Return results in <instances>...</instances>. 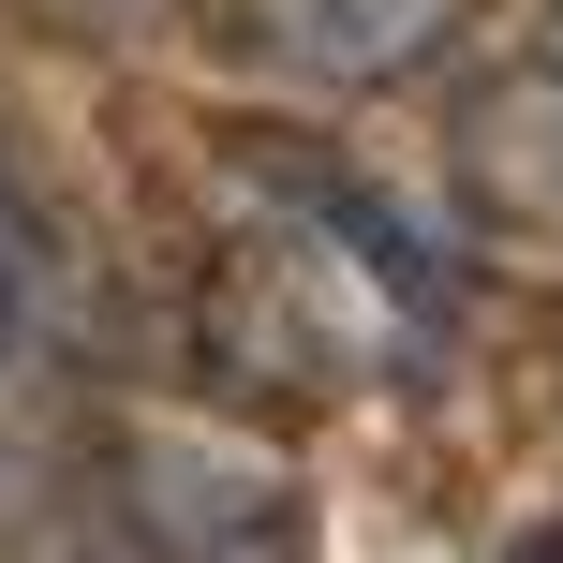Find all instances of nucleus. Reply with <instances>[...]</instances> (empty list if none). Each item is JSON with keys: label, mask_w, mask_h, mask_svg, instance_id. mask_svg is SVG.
Listing matches in <instances>:
<instances>
[{"label": "nucleus", "mask_w": 563, "mask_h": 563, "mask_svg": "<svg viewBox=\"0 0 563 563\" xmlns=\"http://www.w3.org/2000/svg\"><path fill=\"white\" fill-rule=\"evenodd\" d=\"M208 327L253 386H371L430 341V282L386 238V208L297 164H238V223L208 267Z\"/></svg>", "instance_id": "obj_1"}, {"label": "nucleus", "mask_w": 563, "mask_h": 563, "mask_svg": "<svg viewBox=\"0 0 563 563\" xmlns=\"http://www.w3.org/2000/svg\"><path fill=\"white\" fill-rule=\"evenodd\" d=\"M119 549L134 563H297V489L253 445L208 430H148L119 460Z\"/></svg>", "instance_id": "obj_2"}, {"label": "nucleus", "mask_w": 563, "mask_h": 563, "mask_svg": "<svg viewBox=\"0 0 563 563\" xmlns=\"http://www.w3.org/2000/svg\"><path fill=\"white\" fill-rule=\"evenodd\" d=\"M475 0H238L253 59H282L297 89H400L416 59H445V30Z\"/></svg>", "instance_id": "obj_3"}, {"label": "nucleus", "mask_w": 563, "mask_h": 563, "mask_svg": "<svg viewBox=\"0 0 563 563\" xmlns=\"http://www.w3.org/2000/svg\"><path fill=\"white\" fill-rule=\"evenodd\" d=\"M30 297H45V223H30V194L0 178V327H15Z\"/></svg>", "instance_id": "obj_4"}, {"label": "nucleus", "mask_w": 563, "mask_h": 563, "mask_svg": "<svg viewBox=\"0 0 563 563\" xmlns=\"http://www.w3.org/2000/svg\"><path fill=\"white\" fill-rule=\"evenodd\" d=\"M45 15H75V30H134L148 0H45Z\"/></svg>", "instance_id": "obj_5"}]
</instances>
